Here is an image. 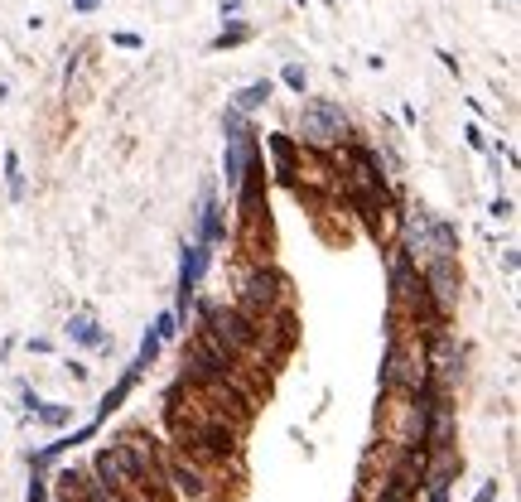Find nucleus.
I'll list each match as a JSON object with an SVG mask.
<instances>
[{
  "label": "nucleus",
  "mask_w": 521,
  "mask_h": 502,
  "mask_svg": "<svg viewBox=\"0 0 521 502\" xmlns=\"http://www.w3.org/2000/svg\"><path fill=\"white\" fill-rule=\"evenodd\" d=\"M237 309L247 319L290 314V280L280 276L266 256H247V266L237 271Z\"/></svg>",
  "instance_id": "nucleus-1"
},
{
  "label": "nucleus",
  "mask_w": 521,
  "mask_h": 502,
  "mask_svg": "<svg viewBox=\"0 0 521 502\" xmlns=\"http://www.w3.org/2000/svg\"><path fill=\"white\" fill-rule=\"evenodd\" d=\"M300 150H343L353 140V116L329 97L300 102Z\"/></svg>",
  "instance_id": "nucleus-2"
},
{
  "label": "nucleus",
  "mask_w": 521,
  "mask_h": 502,
  "mask_svg": "<svg viewBox=\"0 0 521 502\" xmlns=\"http://www.w3.org/2000/svg\"><path fill=\"white\" fill-rule=\"evenodd\" d=\"M208 266H213V251L203 247V242H184V256H179V285H174V319H179V329H189V314H193V300H198V290H203V276H208Z\"/></svg>",
  "instance_id": "nucleus-3"
},
{
  "label": "nucleus",
  "mask_w": 521,
  "mask_h": 502,
  "mask_svg": "<svg viewBox=\"0 0 521 502\" xmlns=\"http://www.w3.org/2000/svg\"><path fill=\"white\" fill-rule=\"evenodd\" d=\"M193 242H203L208 251H218L227 242V208L218 203V189L203 184V198H198V213H193Z\"/></svg>",
  "instance_id": "nucleus-4"
},
{
  "label": "nucleus",
  "mask_w": 521,
  "mask_h": 502,
  "mask_svg": "<svg viewBox=\"0 0 521 502\" xmlns=\"http://www.w3.org/2000/svg\"><path fill=\"white\" fill-rule=\"evenodd\" d=\"M261 155H271V169H266V174L285 179V184H295V174H300V140L285 136V131H275V136H266Z\"/></svg>",
  "instance_id": "nucleus-5"
},
{
  "label": "nucleus",
  "mask_w": 521,
  "mask_h": 502,
  "mask_svg": "<svg viewBox=\"0 0 521 502\" xmlns=\"http://www.w3.org/2000/svg\"><path fill=\"white\" fill-rule=\"evenodd\" d=\"M68 338H73L78 348H107V343H111L107 329L97 324V314H92V309H78V314L68 319Z\"/></svg>",
  "instance_id": "nucleus-6"
},
{
  "label": "nucleus",
  "mask_w": 521,
  "mask_h": 502,
  "mask_svg": "<svg viewBox=\"0 0 521 502\" xmlns=\"http://www.w3.org/2000/svg\"><path fill=\"white\" fill-rule=\"evenodd\" d=\"M271 97H275V83H271V78H256V83L237 87L227 107H232V112H242V116H251V112H261V107H271Z\"/></svg>",
  "instance_id": "nucleus-7"
},
{
  "label": "nucleus",
  "mask_w": 521,
  "mask_h": 502,
  "mask_svg": "<svg viewBox=\"0 0 521 502\" xmlns=\"http://www.w3.org/2000/svg\"><path fill=\"white\" fill-rule=\"evenodd\" d=\"M136 382H140V377L131 372V367H126V372H121V382H116V387H111L107 396H102V406H97V416H92V420H97V425H107V420L116 416L121 406H126V396L136 391Z\"/></svg>",
  "instance_id": "nucleus-8"
},
{
  "label": "nucleus",
  "mask_w": 521,
  "mask_h": 502,
  "mask_svg": "<svg viewBox=\"0 0 521 502\" xmlns=\"http://www.w3.org/2000/svg\"><path fill=\"white\" fill-rule=\"evenodd\" d=\"M165 478H174V488H179V493H189V498H203V493H208V478L198 474L193 464H184V459H169Z\"/></svg>",
  "instance_id": "nucleus-9"
},
{
  "label": "nucleus",
  "mask_w": 521,
  "mask_h": 502,
  "mask_svg": "<svg viewBox=\"0 0 521 502\" xmlns=\"http://www.w3.org/2000/svg\"><path fill=\"white\" fill-rule=\"evenodd\" d=\"M5 194H10V203H25V169H20V150H5Z\"/></svg>",
  "instance_id": "nucleus-10"
},
{
  "label": "nucleus",
  "mask_w": 521,
  "mask_h": 502,
  "mask_svg": "<svg viewBox=\"0 0 521 502\" xmlns=\"http://www.w3.org/2000/svg\"><path fill=\"white\" fill-rule=\"evenodd\" d=\"M29 416L39 420V425H54V430H63V425L73 420V411H68V406H58V401H34V406H29Z\"/></svg>",
  "instance_id": "nucleus-11"
},
{
  "label": "nucleus",
  "mask_w": 521,
  "mask_h": 502,
  "mask_svg": "<svg viewBox=\"0 0 521 502\" xmlns=\"http://www.w3.org/2000/svg\"><path fill=\"white\" fill-rule=\"evenodd\" d=\"M251 39V25H222V34H213V44H208V54H222V49H237V44H247Z\"/></svg>",
  "instance_id": "nucleus-12"
},
{
  "label": "nucleus",
  "mask_w": 521,
  "mask_h": 502,
  "mask_svg": "<svg viewBox=\"0 0 521 502\" xmlns=\"http://www.w3.org/2000/svg\"><path fill=\"white\" fill-rule=\"evenodd\" d=\"M160 348H165V343H160V334H155V329H150V334L140 338V353H136V363H131V372H145V367H155V358H160Z\"/></svg>",
  "instance_id": "nucleus-13"
},
{
  "label": "nucleus",
  "mask_w": 521,
  "mask_h": 502,
  "mask_svg": "<svg viewBox=\"0 0 521 502\" xmlns=\"http://www.w3.org/2000/svg\"><path fill=\"white\" fill-rule=\"evenodd\" d=\"M280 83L290 87L295 97H304V92H309V73H304V63H285V73H280Z\"/></svg>",
  "instance_id": "nucleus-14"
},
{
  "label": "nucleus",
  "mask_w": 521,
  "mask_h": 502,
  "mask_svg": "<svg viewBox=\"0 0 521 502\" xmlns=\"http://www.w3.org/2000/svg\"><path fill=\"white\" fill-rule=\"evenodd\" d=\"M150 329H155V334H160V343H174V338L184 334V329H179V319H174V314H160V319H155V324H150Z\"/></svg>",
  "instance_id": "nucleus-15"
},
{
  "label": "nucleus",
  "mask_w": 521,
  "mask_h": 502,
  "mask_svg": "<svg viewBox=\"0 0 521 502\" xmlns=\"http://www.w3.org/2000/svg\"><path fill=\"white\" fill-rule=\"evenodd\" d=\"M25 502H49V478L34 469V478H29V488H25Z\"/></svg>",
  "instance_id": "nucleus-16"
},
{
  "label": "nucleus",
  "mask_w": 521,
  "mask_h": 502,
  "mask_svg": "<svg viewBox=\"0 0 521 502\" xmlns=\"http://www.w3.org/2000/svg\"><path fill=\"white\" fill-rule=\"evenodd\" d=\"M464 140H468V145H473V150H483V155L493 150V145H488V136H483V126H478V121H468V126H464Z\"/></svg>",
  "instance_id": "nucleus-17"
},
{
  "label": "nucleus",
  "mask_w": 521,
  "mask_h": 502,
  "mask_svg": "<svg viewBox=\"0 0 521 502\" xmlns=\"http://www.w3.org/2000/svg\"><path fill=\"white\" fill-rule=\"evenodd\" d=\"M111 44H116V49H131V54L145 49V39H140V34H126V29H121V34H111Z\"/></svg>",
  "instance_id": "nucleus-18"
},
{
  "label": "nucleus",
  "mask_w": 521,
  "mask_h": 502,
  "mask_svg": "<svg viewBox=\"0 0 521 502\" xmlns=\"http://www.w3.org/2000/svg\"><path fill=\"white\" fill-rule=\"evenodd\" d=\"M488 213H493V218H512V198H493Z\"/></svg>",
  "instance_id": "nucleus-19"
},
{
  "label": "nucleus",
  "mask_w": 521,
  "mask_h": 502,
  "mask_svg": "<svg viewBox=\"0 0 521 502\" xmlns=\"http://www.w3.org/2000/svg\"><path fill=\"white\" fill-rule=\"evenodd\" d=\"M73 10L78 15H92V10H102V0H73Z\"/></svg>",
  "instance_id": "nucleus-20"
},
{
  "label": "nucleus",
  "mask_w": 521,
  "mask_h": 502,
  "mask_svg": "<svg viewBox=\"0 0 521 502\" xmlns=\"http://www.w3.org/2000/svg\"><path fill=\"white\" fill-rule=\"evenodd\" d=\"M493 498H497V483H488V488H483V493H478L473 502H493Z\"/></svg>",
  "instance_id": "nucleus-21"
},
{
  "label": "nucleus",
  "mask_w": 521,
  "mask_h": 502,
  "mask_svg": "<svg viewBox=\"0 0 521 502\" xmlns=\"http://www.w3.org/2000/svg\"><path fill=\"white\" fill-rule=\"evenodd\" d=\"M295 5H304V0H295Z\"/></svg>",
  "instance_id": "nucleus-22"
}]
</instances>
